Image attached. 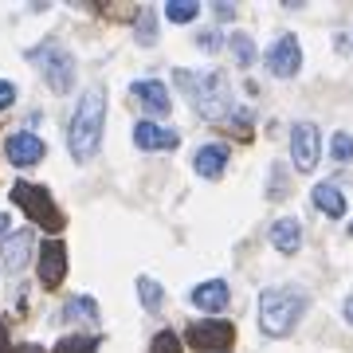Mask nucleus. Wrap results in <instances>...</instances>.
I'll return each instance as SVG.
<instances>
[{
    "instance_id": "4",
    "label": "nucleus",
    "mask_w": 353,
    "mask_h": 353,
    "mask_svg": "<svg viewBox=\"0 0 353 353\" xmlns=\"http://www.w3.org/2000/svg\"><path fill=\"white\" fill-rule=\"evenodd\" d=\"M12 204H20L28 212L32 224H39L43 232H59L67 224L63 212H59V204L51 201V192L43 185H28V181H16L12 185Z\"/></svg>"
},
{
    "instance_id": "15",
    "label": "nucleus",
    "mask_w": 353,
    "mask_h": 353,
    "mask_svg": "<svg viewBox=\"0 0 353 353\" xmlns=\"http://www.w3.org/2000/svg\"><path fill=\"white\" fill-rule=\"evenodd\" d=\"M224 165H228V145H201L196 157H192V169L201 176H208V181H216L224 173Z\"/></svg>"
},
{
    "instance_id": "19",
    "label": "nucleus",
    "mask_w": 353,
    "mask_h": 353,
    "mask_svg": "<svg viewBox=\"0 0 353 353\" xmlns=\"http://www.w3.org/2000/svg\"><path fill=\"white\" fill-rule=\"evenodd\" d=\"M228 48H232V55H236V63H240V67H252L255 63V39L248 36V32H236V36L228 39Z\"/></svg>"
},
{
    "instance_id": "27",
    "label": "nucleus",
    "mask_w": 353,
    "mask_h": 353,
    "mask_svg": "<svg viewBox=\"0 0 353 353\" xmlns=\"http://www.w3.org/2000/svg\"><path fill=\"white\" fill-rule=\"evenodd\" d=\"M216 16H224V20H232V16H236V4H216Z\"/></svg>"
},
{
    "instance_id": "3",
    "label": "nucleus",
    "mask_w": 353,
    "mask_h": 353,
    "mask_svg": "<svg viewBox=\"0 0 353 353\" xmlns=\"http://www.w3.org/2000/svg\"><path fill=\"white\" fill-rule=\"evenodd\" d=\"M176 83L185 90V99H189L208 122H220V114H232L224 71H204V75H196V71H176Z\"/></svg>"
},
{
    "instance_id": "11",
    "label": "nucleus",
    "mask_w": 353,
    "mask_h": 353,
    "mask_svg": "<svg viewBox=\"0 0 353 353\" xmlns=\"http://www.w3.org/2000/svg\"><path fill=\"white\" fill-rule=\"evenodd\" d=\"M4 153H8V161L20 165V169H28V165H39L43 161V153H48V145L32 134V130H20V134H12V138L4 141Z\"/></svg>"
},
{
    "instance_id": "6",
    "label": "nucleus",
    "mask_w": 353,
    "mask_h": 353,
    "mask_svg": "<svg viewBox=\"0 0 353 353\" xmlns=\"http://www.w3.org/2000/svg\"><path fill=\"white\" fill-rule=\"evenodd\" d=\"M192 350H204V353H228L236 345V326L232 322H220V318H204V322H189L185 330Z\"/></svg>"
},
{
    "instance_id": "25",
    "label": "nucleus",
    "mask_w": 353,
    "mask_h": 353,
    "mask_svg": "<svg viewBox=\"0 0 353 353\" xmlns=\"http://www.w3.org/2000/svg\"><path fill=\"white\" fill-rule=\"evenodd\" d=\"M157 32H153V16H141L138 20V43H153Z\"/></svg>"
},
{
    "instance_id": "20",
    "label": "nucleus",
    "mask_w": 353,
    "mask_h": 353,
    "mask_svg": "<svg viewBox=\"0 0 353 353\" xmlns=\"http://www.w3.org/2000/svg\"><path fill=\"white\" fill-rule=\"evenodd\" d=\"M196 12H201V4H196V0H189V4H185V0H169V4H165V16H169L173 24H192Z\"/></svg>"
},
{
    "instance_id": "2",
    "label": "nucleus",
    "mask_w": 353,
    "mask_h": 353,
    "mask_svg": "<svg viewBox=\"0 0 353 353\" xmlns=\"http://www.w3.org/2000/svg\"><path fill=\"white\" fill-rule=\"evenodd\" d=\"M306 310V290L299 287H267L259 294V330L267 338H287Z\"/></svg>"
},
{
    "instance_id": "32",
    "label": "nucleus",
    "mask_w": 353,
    "mask_h": 353,
    "mask_svg": "<svg viewBox=\"0 0 353 353\" xmlns=\"http://www.w3.org/2000/svg\"><path fill=\"white\" fill-rule=\"evenodd\" d=\"M350 236H353V224H350Z\"/></svg>"
},
{
    "instance_id": "22",
    "label": "nucleus",
    "mask_w": 353,
    "mask_h": 353,
    "mask_svg": "<svg viewBox=\"0 0 353 353\" xmlns=\"http://www.w3.org/2000/svg\"><path fill=\"white\" fill-rule=\"evenodd\" d=\"M150 353H185V345H181V338H176L173 330H157Z\"/></svg>"
},
{
    "instance_id": "16",
    "label": "nucleus",
    "mask_w": 353,
    "mask_h": 353,
    "mask_svg": "<svg viewBox=\"0 0 353 353\" xmlns=\"http://www.w3.org/2000/svg\"><path fill=\"white\" fill-rule=\"evenodd\" d=\"M271 243H275V248H279L283 255H294V252H299V243H303L299 220H290V216L275 220V224H271Z\"/></svg>"
},
{
    "instance_id": "29",
    "label": "nucleus",
    "mask_w": 353,
    "mask_h": 353,
    "mask_svg": "<svg viewBox=\"0 0 353 353\" xmlns=\"http://www.w3.org/2000/svg\"><path fill=\"white\" fill-rule=\"evenodd\" d=\"M12 350V341H8V330H4V322H0V353Z\"/></svg>"
},
{
    "instance_id": "5",
    "label": "nucleus",
    "mask_w": 353,
    "mask_h": 353,
    "mask_svg": "<svg viewBox=\"0 0 353 353\" xmlns=\"http://www.w3.org/2000/svg\"><path fill=\"white\" fill-rule=\"evenodd\" d=\"M28 59L43 71V79H48V87L55 90V94H67V90L75 87V59H71L59 43H39Z\"/></svg>"
},
{
    "instance_id": "31",
    "label": "nucleus",
    "mask_w": 353,
    "mask_h": 353,
    "mask_svg": "<svg viewBox=\"0 0 353 353\" xmlns=\"http://www.w3.org/2000/svg\"><path fill=\"white\" fill-rule=\"evenodd\" d=\"M8 232V212H0V236Z\"/></svg>"
},
{
    "instance_id": "21",
    "label": "nucleus",
    "mask_w": 353,
    "mask_h": 353,
    "mask_svg": "<svg viewBox=\"0 0 353 353\" xmlns=\"http://www.w3.org/2000/svg\"><path fill=\"white\" fill-rule=\"evenodd\" d=\"M138 294H141V306H145V310H161V287H157V283H153L150 275H138Z\"/></svg>"
},
{
    "instance_id": "13",
    "label": "nucleus",
    "mask_w": 353,
    "mask_h": 353,
    "mask_svg": "<svg viewBox=\"0 0 353 353\" xmlns=\"http://www.w3.org/2000/svg\"><path fill=\"white\" fill-rule=\"evenodd\" d=\"M0 252H4V267H8V271H20V267L28 263V255H32V228L8 232L4 243H0Z\"/></svg>"
},
{
    "instance_id": "23",
    "label": "nucleus",
    "mask_w": 353,
    "mask_h": 353,
    "mask_svg": "<svg viewBox=\"0 0 353 353\" xmlns=\"http://www.w3.org/2000/svg\"><path fill=\"white\" fill-rule=\"evenodd\" d=\"M330 153H334V161H353V138L350 134H345V130H338V134H334V141H330Z\"/></svg>"
},
{
    "instance_id": "28",
    "label": "nucleus",
    "mask_w": 353,
    "mask_h": 353,
    "mask_svg": "<svg viewBox=\"0 0 353 353\" xmlns=\"http://www.w3.org/2000/svg\"><path fill=\"white\" fill-rule=\"evenodd\" d=\"M8 353H43V350H39V345H32V341H24V345H12Z\"/></svg>"
},
{
    "instance_id": "1",
    "label": "nucleus",
    "mask_w": 353,
    "mask_h": 353,
    "mask_svg": "<svg viewBox=\"0 0 353 353\" xmlns=\"http://www.w3.org/2000/svg\"><path fill=\"white\" fill-rule=\"evenodd\" d=\"M102 118H106V90L90 87L79 99L71 130H67V145H71L75 161H90L94 157V150H99V141H102Z\"/></svg>"
},
{
    "instance_id": "24",
    "label": "nucleus",
    "mask_w": 353,
    "mask_h": 353,
    "mask_svg": "<svg viewBox=\"0 0 353 353\" xmlns=\"http://www.w3.org/2000/svg\"><path fill=\"white\" fill-rule=\"evenodd\" d=\"M71 318H99V306L90 303V299H75V303L63 310V322H71Z\"/></svg>"
},
{
    "instance_id": "9",
    "label": "nucleus",
    "mask_w": 353,
    "mask_h": 353,
    "mask_svg": "<svg viewBox=\"0 0 353 353\" xmlns=\"http://www.w3.org/2000/svg\"><path fill=\"white\" fill-rule=\"evenodd\" d=\"M67 275V248L59 240L39 243V283L48 290H55Z\"/></svg>"
},
{
    "instance_id": "8",
    "label": "nucleus",
    "mask_w": 353,
    "mask_h": 353,
    "mask_svg": "<svg viewBox=\"0 0 353 353\" xmlns=\"http://www.w3.org/2000/svg\"><path fill=\"white\" fill-rule=\"evenodd\" d=\"M263 63H267V71L275 79H290V75H299V67H303V48H299V39L290 36H279L271 48H267V55H263Z\"/></svg>"
},
{
    "instance_id": "10",
    "label": "nucleus",
    "mask_w": 353,
    "mask_h": 353,
    "mask_svg": "<svg viewBox=\"0 0 353 353\" xmlns=\"http://www.w3.org/2000/svg\"><path fill=\"white\" fill-rule=\"evenodd\" d=\"M134 102H141V110L150 114V118H169L173 110V102H169V90L157 83V79H138L134 87H130Z\"/></svg>"
},
{
    "instance_id": "18",
    "label": "nucleus",
    "mask_w": 353,
    "mask_h": 353,
    "mask_svg": "<svg viewBox=\"0 0 353 353\" xmlns=\"http://www.w3.org/2000/svg\"><path fill=\"white\" fill-rule=\"evenodd\" d=\"M102 341L90 338V334H71V338H59L55 341V353H94Z\"/></svg>"
},
{
    "instance_id": "14",
    "label": "nucleus",
    "mask_w": 353,
    "mask_h": 353,
    "mask_svg": "<svg viewBox=\"0 0 353 353\" xmlns=\"http://www.w3.org/2000/svg\"><path fill=\"white\" fill-rule=\"evenodd\" d=\"M192 306H196V310H208V314H220L228 306V283H220V279L201 283V287L192 290Z\"/></svg>"
},
{
    "instance_id": "12",
    "label": "nucleus",
    "mask_w": 353,
    "mask_h": 353,
    "mask_svg": "<svg viewBox=\"0 0 353 353\" xmlns=\"http://www.w3.org/2000/svg\"><path fill=\"white\" fill-rule=\"evenodd\" d=\"M134 145L138 150H145V153H157V150H176L181 145V134L176 130H169V126H157V122H138L134 126Z\"/></svg>"
},
{
    "instance_id": "30",
    "label": "nucleus",
    "mask_w": 353,
    "mask_h": 353,
    "mask_svg": "<svg viewBox=\"0 0 353 353\" xmlns=\"http://www.w3.org/2000/svg\"><path fill=\"white\" fill-rule=\"evenodd\" d=\"M341 314H345V322H353V299H345V306H341Z\"/></svg>"
},
{
    "instance_id": "7",
    "label": "nucleus",
    "mask_w": 353,
    "mask_h": 353,
    "mask_svg": "<svg viewBox=\"0 0 353 353\" xmlns=\"http://www.w3.org/2000/svg\"><path fill=\"white\" fill-rule=\"evenodd\" d=\"M318 157H322V134L314 122H294L290 130V161L299 173H314Z\"/></svg>"
},
{
    "instance_id": "17",
    "label": "nucleus",
    "mask_w": 353,
    "mask_h": 353,
    "mask_svg": "<svg viewBox=\"0 0 353 353\" xmlns=\"http://www.w3.org/2000/svg\"><path fill=\"white\" fill-rule=\"evenodd\" d=\"M310 201H314L326 216H334V220H341V216H345V196H341V189L334 185V181H322V185H314Z\"/></svg>"
},
{
    "instance_id": "26",
    "label": "nucleus",
    "mask_w": 353,
    "mask_h": 353,
    "mask_svg": "<svg viewBox=\"0 0 353 353\" xmlns=\"http://www.w3.org/2000/svg\"><path fill=\"white\" fill-rule=\"evenodd\" d=\"M16 102V87L8 83V79H0V110H8Z\"/></svg>"
}]
</instances>
